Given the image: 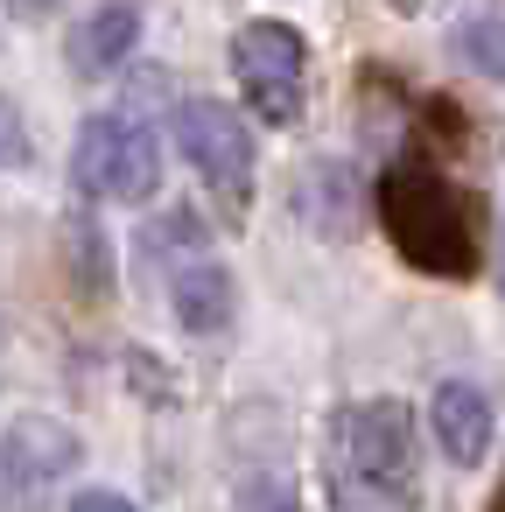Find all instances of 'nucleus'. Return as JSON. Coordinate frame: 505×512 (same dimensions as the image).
I'll list each match as a JSON object with an SVG mask.
<instances>
[{
    "label": "nucleus",
    "instance_id": "obj_1",
    "mask_svg": "<svg viewBox=\"0 0 505 512\" xmlns=\"http://www.w3.org/2000/svg\"><path fill=\"white\" fill-rule=\"evenodd\" d=\"M323 491L337 512H414L421 428L407 400H351L323 428Z\"/></svg>",
    "mask_w": 505,
    "mask_h": 512
},
{
    "label": "nucleus",
    "instance_id": "obj_2",
    "mask_svg": "<svg viewBox=\"0 0 505 512\" xmlns=\"http://www.w3.org/2000/svg\"><path fill=\"white\" fill-rule=\"evenodd\" d=\"M379 225H386V239L400 246V260L421 267V274L463 281V274L477 267L470 204H463L428 162H393V169L379 176Z\"/></svg>",
    "mask_w": 505,
    "mask_h": 512
},
{
    "label": "nucleus",
    "instance_id": "obj_3",
    "mask_svg": "<svg viewBox=\"0 0 505 512\" xmlns=\"http://www.w3.org/2000/svg\"><path fill=\"white\" fill-rule=\"evenodd\" d=\"M71 183L92 204H148L162 190V141H155V127L141 113H127V106L85 113L78 141H71Z\"/></svg>",
    "mask_w": 505,
    "mask_h": 512
},
{
    "label": "nucleus",
    "instance_id": "obj_4",
    "mask_svg": "<svg viewBox=\"0 0 505 512\" xmlns=\"http://www.w3.org/2000/svg\"><path fill=\"white\" fill-rule=\"evenodd\" d=\"M232 78L253 99V113L267 127H295L302 120V92H309V36L295 22H246L232 36Z\"/></svg>",
    "mask_w": 505,
    "mask_h": 512
},
{
    "label": "nucleus",
    "instance_id": "obj_5",
    "mask_svg": "<svg viewBox=\"0 0 505 512\" xmlns=\"http://www.w3.org/2000/svg\"><path fill=\"white\" fill-rule=\"evenodd\" d=\"M176 155L211 183V197L225 211H239L253 197V127L225 99H183L176 106Z\"/></svg>",
    "mask_w": 505,
    "mask_h": 512
},
{
    "label": "nucleus",
    "instance_id": "obj_6",
    "mask_svg": "<svg viewBox=\"0 0 505 512\" xmlns=\"http://www.w3.org/2000/svg\"><path fill=\"white\" fill-rule=\"evenodd\" d=\"M85 442L71 421L57 414H22L8 435H0V505L8 512H36L71 470H78Z\"/></svg>",
    "mask_w": 505,
    "mask_h": 512
},
{
    "label": "nucleus",
    "instance_id": "obj_7",
    "mask_svg": "<svg viewBox=\"0 0 505 512\" xmlns=\"http://www.w3.org/2000/svg\"><path fill=\"white\" fill-rule=\"evenodd\" d=\"M288 204H295V218H302L316 239H358V232H365V211H372V197H365V183H358V169H351L344 155L302 162Z\"/></svg>",
    "mask_w": 505,
    "mask_h": 512
},
{
    "label": "nucleus",
    "instance_id": "obj_8",
    "mask_svg": "<svg viewBox=\"0 0 505 512\" xmlns=\"http://www.w3.org/2000/svg\"><path fill=\"white\" fill-rule=\"evenodd\" d=\"M169 309L190 337H225L232 316H239V288H232V267L218 253H190L169 267Z\"/></svg>",
    "mask_w": 505,
    "mask_h": 512
},
{
    "label": "nucleus",
    "instance_id": "obj_9",
    "mask_svg": "<svg viewBox=\"0 0 505 512\" xmlns=\"http://www.w3.org/2000/svg\"><path fill=\"white\" fill-rule=\"evenodd\" d=\"M428 435L456 470H477L491 456V393L477 379H442L428 393Z\"/></svg>",
    "mask_w": 505,
    "mask_h": 512
},
{
    "label": "nucleus",
    "instance_id": "obj_10",
    "mask_svg": "<svg viewBox=\"0 0 505 512\" xmlns=\"http://www.w3.org/2000/svg\"><path fill=\"white\" fill-rule=\"evenodd\" d=\"M134 43H141V8L134 0H99V8L71 29L64 57H71L78 78H106V71H120L134 57Z\"/></svg>",
    "mask_w": 505,
    "mask_h": 512
},
{
    "label": "nucleus",
    "instance_id": "obj_11",
    "mask_svg": "<svg viewBox=\"0 0 505 512\" xmlns=\"http://www.w3.org/2000/svg\"><path fill=\"white\" fill-rule=\"evenodd\" d=\"M456 57H463L470 71H484L491 85H505V15L491 8V15L456 22Z\"/></svg>",
    "mask_w": 505,
    "mask_h": 512
},
{
    "label": "nucleus",
    "instance_id": "obj_12",
    "mask_svg": "<svg viewBox=\"0 0 505 512\" xmlns=\"http://www.w3.org/2000/svg\"><path fill=\"white\" fill-rule=\"evenodd\" d=\"M71 260H78V288H85V295H106V288H113V239L99 232L92 211L71 218Z\"/></svg>",
    "mask_w": 505,
    "mask_h": 512
},
{
    "label": "nucleus",
    "instance_id": "obj_13",
    "mask_svg": "<svg viewBox=\"0 0 505 512\" xmlns=\"http://www.w3.org/2000/svg\"><path fill=\"white\" fill-rule=\"evenodd\" d=\"M71 512H141V505H134L127 491H78Z\"/></svg>",
    "mask_w": 505,
    "mask_h": 512
},
{
    "label": "nucleus",
    "instance_id": "obj_14",
    "mask_svg": "<svg viewBox=\"0 0 505 512\" xmlns=\"http://www.w3.org/2000/svg\"><path fill=\"white\" fill-rule=\"evenodd\" d=\"M57 8H64V0H8L15 22H43V15H57Z\"/></svg>",
    "mask_w": 505,
    "mask_h": 512
},
{
    "label": "nucleus",
    "instance_id": "obj_15",
    "mask_svg": "<svg viewBox=\"0 0 505 512\" xmlns=\"http://www.w3.org/2000/svg\"><path fill=\"white\" fill-rule=\"evenodd\" d=\"M491 281H498V295H505V225H498V267H491Z\"/></svg>",
    "mask_w": 505,
    "mask_h": 512
}]
</instances>
